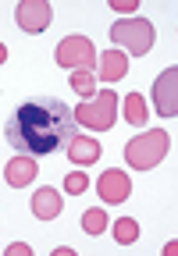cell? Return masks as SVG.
I'll return each mask as SVG.
<instances>
[{"label":"cell","instance_id":"1","mask_svg":"<svg viewBox=\"0 0 178 256\" xmlns=\"http://www.w3.org/2000/svg\"><path fill=\"white\" fill-rule=\"evenodd\" d=\"M75 136V118L61 100H28L8 114L4 139L25 156H46L64 150Z\"/></svg>","mask_w":178,"mask_h":256},{"label":"cell","instance_id":"2","mask_svg":"<svg viewBox=\"0 0 178 256\" xmlns=\"http://www.w3.org/2000/svg\"><path fill=\"white\" fill-rule=\"evenodd\" d=\"M168 146H171V136L164 132V128H150V132L136 136L125 146V160H128V168H136V171H150V168H157L160 160L168 156Z\"/></svg>","mask_w":178,"mask_h":256},{"label":"cell","instance_id":"3","mask_svg":"<svg viewBox=\"0 0 178 256\" xmlns=\"http://www.w3.org/2000/svg\"><path fill=\"white\" fill-rule=\"evenodd\" d=\"M72 118H75V124L93 128V132H107V128H114V121H118V96H114V89L93 92L89 100H82L72 110Z\"/></svg>","mask_w":178,"mask_h":256},{"label":"cell","instance_id":"4","mask_svg":"<svg viewBox=\"0 0 178 256\" xmlns=\"http://www.w3.org/2000/svg\"><path fill=\"white\" fill-rule=\"evenodd\" d=\"M154 36H157L154 22H146V18H125V22H114L110 25V40L118 46H125V54H136V57L150 54Z\"/></svg>","mask_w":178,"mask_h":256},{"label":"cell","instance_id":"5","mask_svg":"<svg viewBox=\"0 0 178 256\" xmlns=\"http://www.w3.org/2000/svg\"><path fill=\"white\" fill-rule=\"evenodd\" d=\"M57 64L61 68H96V50L89 36H68L57 43Z\"/></svg>","mask_w":178,"mask_h":256},{"label":"cell","instance_id":"6","mask_svg":"<svg viewBox=\"0 0 178 256\" xmlns=\"http://www.w3.org/2000/svg\"><path fill=\"white\" fill-rule=\"evenodd\" d=\"M154 107L160 118L178 114V68H164L154 82Z\"/></svg>","mask_w":178,"mask_h":256},{"label":"cell","instance_id":"7","mask_svg":"<svg viewBox=\"0 0 178 256\" xmlns=\"http://www.w3.org/2000/svg\"><path fill=\"white\" fill-rule=\"evenodd\" d=\"M14 18H18L22 32H43L54 22V8L46 4V0H22V4L14 8Z\"/></svg>","mask_w":178,"mask_h":256},{"label":"cell","instance_id":"8","mask_svg":"<svg viewBox=\"0 0 178 256\" xmlns=\"http://www.w3.org/2000/svg\"><path fill=\"white\" fill-rule=\"evenodd\" d=\"M96 192L104 203H125L132 196V182L125 171H104L100 182H96Z\"/></svg>","mask_w":178,"mask_h":256},{"label":"cell","instance_id":"9","mask_svg":"<svg viewBox=\"0 0 178 256\" xmlns=\"http://www.w3.org/2000/svg\"><path fill=\"white\" fill-rule=\"evenodd\" d=\"M36 174H40L36 156H25V153L11 156V160H8V168H4V178H8V185H11V188H25Z\"/></svg>","mask_w":178,"mask_h":256},{"label":"cell","instance_id":"10","mask_svg":"<svg viewBox=\"0 0 178 256\" xmlns=\"http://www.w3.org/2000/svg\"><path fill=\"white\" fill-rule=\"evenodd\" d=\"M64 153H68V160L72 164H82V168H89V164H96L100 160V142L93 139V136H72L68 139V146H64Z\"/></svg>","mask_w":178,"mask_h":256},{"label":"cell","instance_id":"11","mask_svg":"<svg viewBox=\"0 0 178 256\" xmlns=\"http://www.w3.org/2000/svg\"><path fill=\"white\" fill-rule=\"evenodd\" d=\"M96 78L100 82H122L125 75H128V57L122 54V50H107V54H100L96 57Z\"/></svg>","mask_w":178,"mask_h":256},{"label":"cell","instance_id":"12","mask_svg":"<svg viewBox=\"0 0 178 256\" xmlns=\"http://www.w3.org/2000/svg\"><path fill=\"white\" fill-rule=\"evenodd\" d=\"M64 200H61V192L57 188H36V196H32V214L40 220H54L57 214H61Z\"/></svg>","mask_w":178,"mask_h":256},{"label":"cell","instance_id":"13","mask_svg":"<svg viewBox=\"0 0 178 256\" xmlns=\"http://www.w3.org/2000/svg\"><path fill=\"white\" fill-rule=\"evenodd\" d=\"M114 242H122V246L139 242V220L136 217H118L114 220Z\"/></svg>","mask_w":178,"mask_h":256},{"label":"cell","instance_id":"14","mask_svg":"<svg viewBox=\"0 0 178 256\" xmlns=\"http://www.w3.org/2000/svg\"><path fill=\"white\" fill-rule=\"evenodd\" d=\"M146 104H142V92H128L125 96V118H128V124H136V128H142L146 124Z\"/></svg>","mask_w":178,"mask_h":256},{"label":"cell","instance_id":"15","mask_svg":"<svg viewBox=\"0 0 178 256\" xmlns=\"http://www.w3.org/2000/svg\"><path fill=\"white\" fill-rule=\"evenodd\" d=\"M72 89L82 96V100H89V96L96 92V75L89 72V68H75L72 72Z\"/></svg>","mask_w":178,"mask_h":256},{"label":"cell","instance_id":"16","mask_svg":"<svg viewBox=\"0 0 178 256\" xmlns=\"http://www.w3.org/2000/svg\"><path fill=\"white\" fill-rule=\"evenodd\" d=\"M107 224H110V220H107V214H104L100 206H93V210L82 214V232H86V235H104Z\"/></svg>","mask_w":178,"mask_h":256},{"label":"cell","instance_id":"17","mask_svg":"<svg viewBox=\"0 0 178 256\" xmlns=\"http://www.w3.org/2000/svg\"><path fill=\"white\" fill-rule=\"evenodd\" d=\"M86 188H89V178H86L82 171H72V174L64 178V192H68V196H82Z\"/></svg>","mask_w":178,"mask_h":256},{"label":"cell","instance_id":"18","mask_svg":"<svg viewBox=\"0 0 178 256\" xmlns=\"http://www.w3.org/2000/svg\"><path fill=\"white\" fill-rule=\"evenodd\" d=\"M110 11L114 14H132V11H139V4L136 0H110Z\"/></svg>","mask_w":178,"mask_h":256},{"label":"cell","instance_id":"19","mask_svg":"<svg viewBox=\"0 0 178 256\" xmlns=\"http://www.w3.org/2000/svg\"><path fill=\"white\" fill-rule=\"evenodd\" d=\"M8 256H32V249L25 242H14V246H8Z\"/></svg>","mask_w":178,"mask_h":256},{"label":"cell","instance_id":"20","mask_svg":"<svg viewBox=\"0 0 178 256\" xmlns=\"http://www.w3.org/2000/svg\"><path fill=\"white\" fill-rule=\"evenodd\" d=\"M4 60H8V46H4V43H0V64H4Z\"/></svg>","mask_w":178,"mask_h":256}]
</instances>
